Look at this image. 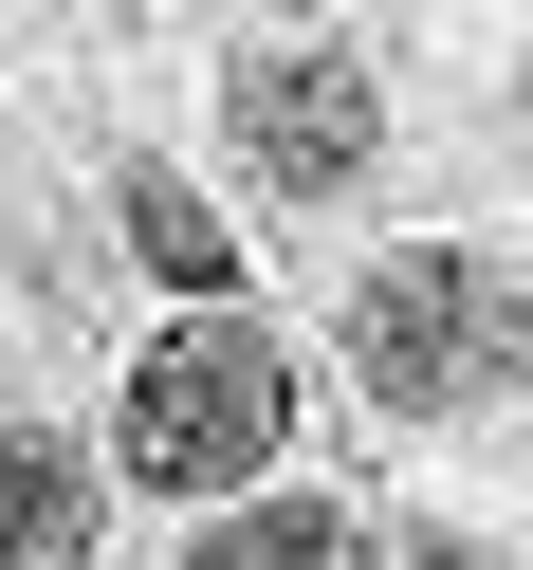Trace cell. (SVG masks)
<instances>
[{
    "mask_svg": "<svg viewBox=\"0 0 533 570\" xmlns=\"http://www.w3.org/2000/svg\"><path fill=\"white\" fill-rule=\"evenodd\" d=\"M276 442H295V368L239 313H185L111 405V479H148V497H258Z\"/></svg>",
    "mask_w": 533,
    "mask_h": 570,
    "instance_id": "6da1fadb",
    "label": "cell"
},
{
    "mask_svg": "<svg viewBox=\"0 0 533 570\" xmlns=\"http://www.w3.org/2000/svg\"><path fill=\"white\" fill-rule=\"evenodd\" d=\"M349 386H368V405H405V423L478 405V386H496V276L442 258V239L368 258V276H349Z\"/></svg>",
    "mask_w": 533,
    "mask_h": 570,
    "instance_id": "7a4b0ae2",
    "label": "cell"
},
{
    "mask_svg": "<svg viewBox=\"0 0 533 570\" xmlns=\"http://www.w3.org/2000/svg\"><path fill=\"white\" fill-rule=\"evenodd\" d=\"M221 129H239V185H258V203H349V185L386 166L368 56H313V38L239 56V75H221Z\"/></svg>",
    "mask_w": 533,
    "mask_h": 570,
    "instance_id": "3957f363",
    "label": "cell"
},
{
    "mask_svg": "<svg viewBox=\"0 0 533 570\" xmlns=\"http://www.w3.org/2000/svg\"><path fill=\"white\" fill-rule=\"evenodd\" d=\"M92 515H111V460L19 423L0 442V570H92Z\"/></svg>",
    "mask_w": 533,
    "mask_h": 570,
    "instance_id": "277c9868",
    "label": "cell"
},
{
    "mask_svg": "<svg viewBox=\"0 0 533 570\" xmlns=\"http://www.w3.org/2000/svg\"><path fill=\"white\" fill-rule=\"evenodd\" d=\"M129 258H148L185 313L239 295V239H221V203H185V166H129Z\"/></svg>",
    "mask_w": 533,
    "mask_h": 570,
    "instance_id": "5b68a950",
    "label": "cell"
},
{
    "mask_svg": "<svg viewBox=\"0 0 533 570\" xmlns=\"http://www.w3.org/2000/svg\"><path fill=\"white\" fill-rule=\"evenodd\" d=\"M185 570H368V533H349L332 497H239V515L185 533Z\"/></svg>",
    "mask_w": 533,
    "mask_h": 570,
    "instance_id": "8992f818",
    "label": "cell"
},
{
    "mask_svg": "<svg viewBox=\"0 0 533 570\" xmlns=\"http://www.w3.org/2000/svg\"><path fill=\"white\" fill-rule=\"evenodd\" d=\"M496 386H533V276H496Z\"/></svg>",
    "mask_w": 533,
    "mask_h": 570,
    "instance_id": "52a82bcc",
    "label": "cell"
},
{
    "mask_svg": "<svg viewBox=\"0 0 533 570\" xmlns=\"http://www.w3.org/2000/svg\"><path fill=\"white\" fill-rule=\"evenodd\" d=\"M276 19H332V0H276Z\"/></svg>",
    "mask_w": 533,
    "mask_h": 570,
    "instance_id": "ba28073f",
    "label": "cell"
},
{
    "mask_svg": "<svg viewBox=\"0 0 533 570\" xmlns=\"http://www.w3.org/2000/svg\"><path fill=\"white\" fill-rule=\"evenodd\" d=\"M442 570H478V552H442Z\"/></svg>",
    "mask_w": 533,
    "mask_h": 570,
    "instance_id": "9c48e42d",
    "label": "cell"
}]
</instances>
